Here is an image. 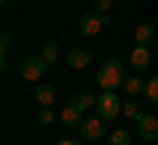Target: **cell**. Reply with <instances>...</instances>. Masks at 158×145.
<instances>
[{
	"instance_id": "obj_15",
	"label": "cell",
	"mask_w": 158,
	"mask_h": 145,
	"mask_svg": "<svg viewBox=\"0 0 158 145\" xmlns=\"http://www.w3.org/2000/svg\"><path fill=\"white\" fill-rule=\"evenodd\" d=\"M77 103H79V108H82V111H87V108H95L98 98H95V92H92V90H82V92H79V98H77Z\"/></svg>"
},
{
	"instance_id": "obj_6",
	"label": "cell",
	"mask_w": 158,
	"mask_h": 145,
	"mask_svg": "<svg viewBox=\"0 0 158 145\" xmlns=\"http://www.w3.org/2000/svg\"><path fill=\"white\" fill-rule=\"evenodd\" d=\"M137 132H140L142 140H156L158 137V116L142 113V116L137 119Z\"/></svg>"
},
{
	"instance_id": "obj_21",
	"label": "cell",
	"mask_w": 158,
	"mask_h": 145,
	"mask_svg": "<svg viewBox=\"0 0 158 145\" xmlns=\"http://www.w3.org/2000/svg\"><path fill=\"white\" fill-rule=\"evenodd\" d=\"M58 145H79V143H77V140H71V137H69V140H61Z\"/></svg>"
},
{
	"instance_id": "obj_20",
	"label": "cell",
	"mask_w": 158,
	"mask_h": 145,
	"mask_svg": "<svg viewBox=\"0 0 158 145\" xmlns=\"http://www.w3.org/2000/svg\"><path fill=\"white\" fill-rule=\"evenodd\" d=\"M92 6H95V13H106L111 8V0H92Z\"/></svg>"
},
{
	"instance_id": "obj_19",
	"label": "cell",
	"mask_w": 158,
	"mask_h": 145,
	"mask_svg": "<svg viewBox=\"0 0 158 145\" xmlns=\"http://www.w3.org/2000/svg\"><path fill=\"white\" fill-rule=\"evenodd\" d=\"M11 45H13L11 34H3V37H0V50H3V56H8V50H11Z\"/></svg>"
},
{
	"instance_id": "obj_2",
	"label": "cell",
	"mask_w": 158,
	"mask_h": 145,
	"mask_svg": "<svg viewBox=\"0 0 158 145\" xmlns=\"http://www.w3.org/2000/svg\"><path fill=\"white\" fill-rule=\"evenodd\" d=\"M95 108H98V113H100V119H106V122H111V119H116L118 113H121V100H118V95L113 92V90H106V92L98 98V103H95Z\"/></svg>"
},
{
	"instance_id": "obj_3",
	"label": "cell",
	"mask_w": 158,
	"mask_h": 145,
	"mask_svg": "<svg viewBox=\"0 0 158 145\" xmlns=\"http://www.w3.org/2000/svg\"><path fill=\"white\" fill-rule=\"evenodd\" d=\"M19 71H21V77L27 79V82H40V79L45 77V71H48V63L42 61V56L40 58H24L21 61V66H19Z\"/></svg>"
},
{
	"instance_id": "obj_10",
	"label": "cell",
	"mask_w": 158,
	"mask_h": 145,
	"mask_svg": "<svg viewBox=\"0 0 158 145\" xmlns=\"http://www.w3.org/2000/svg\"><path fill=\"white\" fill-rule=\"evenodd\" d=\"M34 98H37L40 106H53V103H56V90H53L50 84H37Z\"/></svg>"
},
{
	"instance_id": "obj_18",
	"label": "cell",
	"mask_w": 158,
	"mask_h": 145,
	"mask_svg": "<svg viewBox=\"0 0 158 145\" xmlns=\"http://www.w3.org/2000/svg\"><path fill=\"white\" fill-rule=\"evenodd\" d=\"M40 124H53V119H56V113L50 111V106H42V111H40Z\"/></svg>"
},
{
	"instance_id": "obj_12",
	"label": "cell",
	"mask_w": 158,
	"mask_h": 145,
	"mask_svg": "<svg viewBox=\"0 0 158 145\" xmlns=\"http://www.w3.org/2000/svg\"><path fill=\"white\" fill-rule=\"evenodd\" d=\"M153 27L150 24H140V27L135 29V40H137V45H148V42H153Z\"/></svg>"
},
{
	"instance_id": "obj_7",
	"label": "cell",
	"mask_w": 158,
	"mask_h": 145,
	"mask_svg": "<svg viewBox=\"0 0 158 145\" xmlns=\"http://www.w3.org/2000/svg\"><path fill=\"white\" fill-rule=\"evenodd\" d=\"M82 122L85 119H82V108H79L77 98H69V106L61 111V124L63 127H79Z\"/></svg>"
},
{
	"instance_id": "obj_8",
	"label": "cell",
	"mask_w": 158,
	"mask_h": 145,
	"mask_svg": "<svg viewBox=\"0 0 158 145\" xmlns=\"http://www.w3.org/2000/svg\"><path fill=\"white\" fill-rule=\"evenodd\" d=\"M129 63H132L135 71H145L150 66V50H148V45H137L135 50H132V56H129Z\"/></svg>"
},
{
	"instance_id": "obj_17",
	"label": "cell",
	"mask_w": 158,
	"mask_h": 145,
	"mask_svg": "<svg viewBox=\"0 0 158 145\" xmlns=\"http://www.w3.org/2000/svg\"><path fill=\"white\" fill-rule=\"evenodd\" d=\"M111 145H132V134L127 129H116L111 134Z\"/></svg>"
},
{
	"instance_id": "obj_16",
	"label": "cell",
	"mask_w": 158,
	"mask_h": 145,
	"mask_svg": "<svg viewBox=\"0 0 158 145\" xmlns=\"http://www.w3.org/2000/svg\"><path fill=\"white\" fill-rule=\"evenodd\" d=\"M124 90L132 95V98H135V95H140L142 90H145V84H142V79H140V77H129V79L124 82Z\"/></svg>"
},
{
	"instance_id": "obj_9",
	"label": "cell",
	"mask_w": 158,
	"mask_h": 145,
	"mask_svg": "<svg viewBox=\"0 0 158 145\" xmlns=\"http://www.w3.org/2000/svg\"><path fill=\"white\" fill-rule=\"evenodd\" d=\"M66 63L71 69H87L92 63V53L85 50V48H74V50L66 56Z\"/></svg>"
},
{
	"instance_id": "obj_22",
	"label": "cell",
	"mask_w": 158,
	"mask_h": 145,
	"mask_svg": "<svg viewBox=\"0 0 158 145\" xmlns=\"http://www.w3.org/2000/svg\"><path fill=\"white\" fill-rule=\"evenodd\" d=\"M0 3H8V0H0Z\"/></svg>"
},
{
	"instance_id": "obj_13",
	"label": "cell",
	"mask_w": 158,
	"mask_h": 145,
	"mask_svg": "<svg viewBox=\"0 0 158 145\" xmlns=\"http://www.w3.org/2000/svg\"><path fill=\"white\" fill-rule=\"evenodd\" d=\"M58 56H61V48H58V42H45V48H42V61L50 66V63L58 61Z\"/></svg>"
},
{
	"instance_id": "obj_1",
	"label": "cell",
	"mask_w": 158,
	"mask_h": 145,
	"mask_svg": "<svg viewBox=\"0 0 158 145\" xmlns=\"http://www.w3.org/2000/svg\"><path fill=\"white\" fill-rule=\"evenodd\" d=\"M127 77H124V63L121 61H106L98 71V84L103 90H118L124 87Z\"/></svg>"
},
{
	"instance_id": "obj_11",
	"label": "cell",
	"mask_w": 158,
	"mask_h": 145,
	"mask_svg": "<svg viewBox=\"0 0 158 145\" xmlns=\"http://www.w3.org/2000/svg\"><path fill=\"white\" fill-rule=\"evenodd\" d=\"M121 111H124V116L135 119V122L142 116V113H145V111H142V103H140V100H135V98H129V100L124 103V108H121Z\"/></svg>"
},
{
	"instance_id": "obj_5",
	"label": "cell",
	"mask_w": 158,
	"mask_h": 145,
	"mask_svg": "<svg viewBox=\"0 0 158 145\" xmlns=\"http://www.w3.org/2000/svg\"><path fill=\"white\" fill-rule=\"evenodd\" d=\"M100 27H106L103 13H85V16L79 19V32L85 34V37H95L100 32Z\"/></svg>"
},
{
	"instance_id": "obj_14",
	"label": "cell",
	"mask_w": 158,
	"mask_h": 145,
	"mask_svg": "<svg viewBox=\"0 0 158 145\" xmlns=\"http://www.w3.org/2000/svg\"><path fill=\"white\" fill-rule=\"evenodd\" d=\"M142 95H145V100H148V103L158 106V77H153L150 82H145V90H142Z\"/></svg>"
},
{
	"instance_id": "obj_4",
	"label": "cell",
	"mask_w": 158,
	"mask_h": 145,
	"mask_svg": "<svg viewBox=\"0 0 158 145\" xmlns=\"http://www.w3.org/2000/svg\"><path fill=\"white\" fill-rule=\"evenodd\" d=\"M106 119H85V122L79 124V132H82V137H87V140H103L106 137Z\"/></svg>"
}]
</instances>
